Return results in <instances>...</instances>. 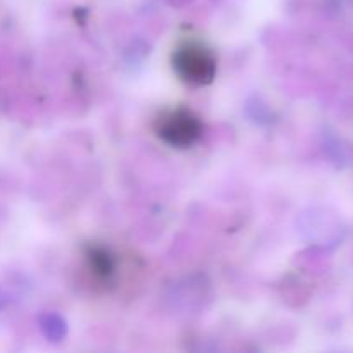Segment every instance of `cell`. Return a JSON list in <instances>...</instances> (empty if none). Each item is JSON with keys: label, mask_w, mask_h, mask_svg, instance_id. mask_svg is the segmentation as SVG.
<instances>
[{"label": "cell", "mask_w": 353, "mask_h": 353, "mask_svg": "<svg viewBox=\"0 0 353 353\" xmlns=\"http://www.w3.org/2000/svg\"><path fill=\"white\" fill-rule=\"evenodd\" d=\"M155 134L174 148H188L202 137V121L188 109L165 110L155 119Z\"/></svg>", "instance_id": "2"}, {"label": "cell", "mask_w": 353, "mask_h": 353, "mask_svg": "<svg viewBox=\"0 0 353 353\" xmlns=\"http://www.w3.org/2000/svg\"><path fill=\"white\" fill-rule=\"evenodd\" d=\"M172 68L183 81L190 85H209L217 71V61L212 52L202 43L188 41L172 54Z\"/></svg>", "instance_id": "1"}, {"label": "cell", "mask_w": 353, "mask_h": 353, "mask_svg": "<svg viewBox=\"0 0 353 353\" xmlns=\"http://www.w3.org/2000/svg\"><path fill=\"white\" fill-rule=\"evenodd\" d=\"M88 259V268L97 278L109 279L116 271V262H114L112 255L102 247H92L86 254Z\"/></svg>", "instance_id": "3"}]
</instances>
